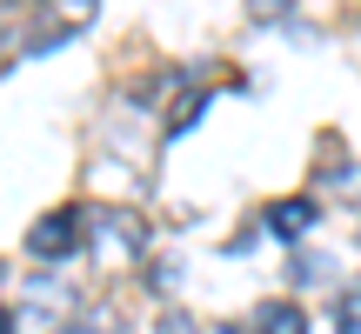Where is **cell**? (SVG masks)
<instances>
[{"label": "cell", "mask_w": 361, "mask_h": 334, "mask_svg": "<svg viewBox=\"0 0 361 334\" xmlns=\"http://www.w3.org/2000/svg\"><path fill=\"white\" fill-rule=\"evenodd\" d=\"M87 234H94V207H47V214L27 228V254L34 261H47V268H61V261H74L80 247H87Z\"/></svg>", "instance_id": "obj_1"}, {"label": "cell", "mask_w": 361, "mask_h": 334, "mask_svg": "<svg viewBox=\"0 0 361 334\" xmlns=\"http://www.w3.org/2000/svg\"><path fill=\"white\" fill-rule=\"evenodd\" d=\"M94 234H101V247H121L128 261H141L147 254V221L134 214V207H94Z\"/></svg>", "instance_id": "obj_2"}, {"label": "cell", "mask_w": 361, "mask_h": 334, "mask_svg": "<svg viewBox=\"0 0 361 334\" xmlns=\"http://www.w3.org/2000/svg\"><path fill=\"white\" fill-rule=\"evenodd\" d=\"M314 221H322V207H314L308 194H295V201H274V207H268V234H281L288 247H295L301 234L314 228Z\"/></svg>", "instance_id": "obj_3"}, {"label": "cell", "mask_w": 361, "mask_h": 334, "mask_svg": "<svg viewBox=\"0 0 361 334\" xmlns=\"http://www.w3.org/2000/svg\"><path fill=\"white\" fill-rule=\"evenodd\" d=\"M255 334H308V314H301V301H261Z\"/></svg>", "instance_id": "obj_4"}, {"label": "cell", "mask_w": 361, "mask_h": 334, "mask_svg": "<svg viewBox=\"0 0 361 334\" xmlns=\"http://www.w3.org/2000/svg\"><path fill=\"white\" fill-rule=\"evenodd\" d=\"M322 187L341 194V201H361V161H335V167L322 174Z\"/></svg>", "instance_id": "obj_5"}, {"label": "cell", "mask_w": 361, "mask_h": 334, "mask_svg": "<svg viewBox=\"0 0 361 334\" xmlns=\"http://www.w3.org/2000/svg\"><path fill=\"white\" fill-rule=\"evenodd\" d=\"M61 334H121V314L114 308H87V314H74Z\"/></svg>", "instance_id": "obj_6"}, {"label": "cell", "mask_w": 361, "mask_h": 334, "mask_svg": "<svg viewBox=\"0 0 361 334\" xmlns=\"http://www.w3.org/2000/svg\"><path fill=\"white\" fill-rule=\"evenodd\" d=\"M335 334H361V281L335 295Z\"/></svg>", "instance_id": "obj_7"}, {"label": "cell", "mask_w": 361, "mask_h": 334, "mask_svg": "<svg viewBox=\"0 0 361 334\" xmlns=\"http://www.w3.org/2000/svg\"><path fill=\"white\" fill-rule=\"evenodd\" d=\"M201 107H207V87H194L188 101H174V114H168V134H174V141L194 128V120H201Z\"/></svg>", "instance_id": "obj_8"}, {"label": "cell", "mask_w": 361, "mask_h": 334, "mask_svg": "<svg viewBox=\"0 0 361 334\" xmlns=\"http://www.w3.org/2000/svg\"><path fill=\"white\" fill-rule=\"evenodd\" d=\"M54 13L74 20V27H87V20H94V0H54Z\"/></svg>", "instance_id": "obj_9"}, {"label": "cell", "mask_w": 361, "mask_h": 334, "mask_svg": "<svg viewBox=\"0 0 361 334\" xmlns=\"http://www.w3.org/2000/svg\"><path fill=\"white\" fill-rule=\"evenodd\" d=\"M288 274H295V281H322L328 261H322V254H295V268H288Z\"/></svg>", "instance_id": "obj_10"}, {"label": "cell", "mask_w": 361, "mask_h": 334, "mask_svg": "<svg viewBox=\"0 0 361 334\" xmlns=\"http://www.w3.org/2000/svg\"><path fill=\"white\" fill-rule=\"evenodd\" d=\"M247 20H288V0H247Z\"/></svg>", "instance_id": "obj_11"}, {"label": "cell", "mask_w": 361, "mask_h": 334, "mask_svg": "<svg viewBox=\"0 0 361 334\" xmlns=\"http://www.w3.org/2000/svg\"><path fill=\"white\" fill-rule=\"evenodd\" d=\"M0 334H20V321H13V308H0Z\"/></svg>", "instance_id": "obj_12"}, {"label": "cell", "mask_w": 361, "mask_h": 334, "mask_svg": "<svg viewBox=\"0 0 361 334\" xmlns=\"http://www.w3.org/2000/svg\"><path fill=\"white\" fill-rule=\"evenodd\" d=\"M0 281H7V268H0Z\"/></svg>", "instance_id": "obj_13"}]
</instances>
